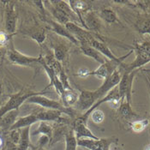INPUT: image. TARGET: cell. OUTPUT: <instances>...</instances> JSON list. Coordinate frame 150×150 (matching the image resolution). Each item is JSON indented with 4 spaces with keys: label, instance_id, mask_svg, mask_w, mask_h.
Here are the masks:
<instances>
[{
    "label": "cell",
    "instance_id": "obj_43",
    "mask_svg": "<svg viewBox=\"0 0 150 150\" xmlns=\"http://www.w3.org/2000/svg\"><path fill=\"white\" fill-rule=\"evenodd\" d=\"M0 56H1V52H0Z\"/></svg>",
    "mask_w": 150,
    "mask_h": 150
},
{
    "label": "cell",
    "instance_id": "obj_6",
    "mask_svg": "<svg viewBox=\"0 0 150 150\" xmlns=\"http://www.w3.org/2000/svg\"><path fill=\"white\" fill-rule=\"evenodd\" d=\"M4 4V28L5 32L8 35H11L16 32V22L17 15L15 10L14 2L5 1Z\"/></svg>",
    "mask_w": 150,
    "mask_h": 150
},
{
    "label": "cell",
    "instance_id": "obj_37",
    "mask_svg": "<svg viewBox=\"0 0 150 150\" xmlns=\"http://www.w3.org/2000/svg\"><path fill=\"white\" fill-rule=\"evenodd\" d=\"M3 144H4V142H3V139L0 137V150L3 149Z\"/></svg>",
    "mask_w": 150,
    "mask_h": 150
},
{
    "label": "cell",
    "instance_id": "obj_28",
    "mask_svg": "<svg viewBox=\"0 0 150 150\" xmlns=\"http://www.w3.org/2000/svg\"><path fill=\"white\" fill-rule=\"evenodd\" d=\"M67 52V47L63 44H58L53 46V57L59 62L63 61L65 58Z\"/></svg>",
    "mask_w": 150,
    "mask_h": 150
},
{
    "label": "cell",
    "instance_id": "obj_1",
    "mask_svg": "<svg viewBox=\"0 0 150 150\" xmlns=\"http://www.w3.org/2000/svg\"><path fill=\"white\" fill-rule=\"evenodd\" d=\"M44 93H45V91H43L40 94H36V95H34V96H31L30 98H28L27 100V102L31 103V104L38 105H40L41 107H44V108L48 109V110L60 111L61 112H63V113H64L66 115H74V112L72 111L71 107L70 108L65 107L61 102L54 100H52V99H50V98H48L46 96L42 95Z\"/></svg>",
    "mask_w": 150,
    "mask_h": 150
},
{
    "label": "cell",
    "instance_id": "obj_12",
    "mask_svg": "<svg viewBox=\"0 0 150 150\" xmlns=\"http://www.w3.org/2000/svg\"><path fill=\"white\" fill-rule=\"evenodd\" d=\"M36 117L39 119V122H48V121H53L57 123H63L65 121V118L62 117L63 112L57 110H42L39 111L35 113Z\"/></svg>",
    "mask_w": 150,
    "mask_h": 150
},
{
    "label": "cell",
    "instance_id": "obj_5",
    "mask_svg": "<svg viewBox=\"0 0 150 150\" xmlns=\"http://www.w3.org/2000/svg\"><path fill=\"white\" fill-rule=\"evenodd\" d=\"M117 140L115 137L105 139H80L77 140V146L89 150H110L111 146Z\"/></svg>",
    "mask_w": 150,
    "mask_h": 150
},
{
    "label": "cell",
    "instance_id": "obj_29",
    "mask_svg": "<svg viewBox=\"0 0 150 150\" xmlns=\"http://www.w3.org/2000/svg\"><path fill=\"white\" fill-rule=\"evenodd\" d=\"M29 36L38 44H42L46 40V33H45V30L42 28L35 29L30 34Z\"/></svg>",
    "mask_w": 150,
    "mask_h": 150
},
{
    "label": "cell",
    "instance_id": "obj_2",
    "mask_svg": "<svg viewBox=\"0 0 150 150\" xmlns=\"http://www.w3.org/2000/svg\"><path fill=\"white\" fill-rule=\"evenodd\" d=\"M42 92H26L24 90H21L20 92L11 95L10 99L6 101V103L0 107V118L2 117H4L6 113H8L9 112H11L14 110H19V107L25 101H27V100L28 98H30L31 96L36 95V94H40Z\"/></svg>",
    "mask_w": 150,
    "mask_h": 150
},
{
    "label": "cell",
    "instance_id": "obj_40",
    "mask_svg": "<svg viewBox=\"0 0 150 150\" xmlns=\"http://www.w3.org/2000/svg\"><path fill=\"white\" fill-rule=\"evenodd\" d=\"M35 150H46V149H44L43 148H38L37 149H35Z\"/></svg>",
    "mask_w": 150,
    "mask_h": 150
},
{
    "label": "cell",
    "instance_id": "obj_4",
    "mask_svg": "<svg viewBox=\"0 0 150 150\" xmlns=\"http://www.w3.org/2000/svg\"><path fill=\"white\" fill-rule=\"evenodd\" d=\"M7 57H8L9 61L13 64L20 65V66H31L37 63L40 64V60L42 57V55H40L39 57L27 56L25 54L21 53L20 52H18L16 49H15L11 44V46L7 52Z\"/></svg>",
    "mask_w": 150,
    "mask_h": 150
},
{
    "label": "cell",
    "instance_id": "obj_7",
    "mask_svg": "<svg viewBox=\"0 0 150 150\" xmlns=\"http://www.w3.org/2000/svg\"><path fill=\"white\" fill-rule=\"evenodd\" d=\"M88 45L91 46L92 47H93L94 49H96L101 55H103L105 58H107L108 60L113 61V62H115V63H117L118 64H124L123 61H124L126 58H128V57L134 52L133 49H132V50H131L129 53H127L125 56L121 57V58H117V57H116L115 55H114V53L110 50V48L106 46L103 41H101V40H99L93 38L92 40L89 42Z\"/></svg>",
    "mask_w": 150,
    "mask_h": 150
},
{
    "label": "cell",
    "instance_id": "obj_18",
    "mask_svg": "<svg viewBox=\"0 0 150 150\" xmlns=\"http://www.w3.org/2000/svg\"><path fill=\"white\" fill-rule=\"evenodd\" d=\"M61 98V103L64 105L65 107L70 108L71 105L76 104L78 101L79 94L72 89H65L64 93L60 95Z\"/></svg>",
    "mask_w": 150,
    "mask_h": 150
},
{
    "label": "cell",
    "instance_id": "obj_35",
    "mask_svg": "<svg viewBox=\"0 0 150 150\" xmlns=\"http://www.w3.org/2000/svg\"><path fill=\"white\" fill-rule=\"evenodd\" d=\"M47 142H50V138L46 136H42L39 141V146H40L39 148H43V146Z\"/></svg>",
    "mask_w": 150,
    "mask_h": 150
},
{
    "label": "cell",
    "instance_id": "obj_39",
    "mask_svg": "<svg viewBox=\"0 0 150 150\" xmlns=\"http://www.w3.org/2000/svg\"><path fill=\"white\" fill-rule=\"evenodd\" d=\"M143 71H144V72H150V69H143Z\"/></svg>",
    "mask_w": 150,
    "mask_h": 150
},
{
    "label": "cell",
    "instance_id": "obj_20",
    "mask_svg": "<svg viewBox=\"0 0 150 150\" xmlns=\"http://www.w3.org/2000/svg\"><path fill=\"white\" fill-rule=\"evenodd\" d=\"M50 3L52 4V6H54L55 8L58 9L59 11L64 12L65 15H67L70 20L71 19H73V20L78 19L76 15L74 13V11H72V9L70 8L68 1L66 2V1H63V0H54V1H51Z\"/></svg>",
    "mask_w": 150,
    "mask_h": 150
},
{
    "label": "cell",
    "instance_id": "obj_38",
    "mask_svg": "<svg viewBox=\"0 0 150 150\" xmlns=\"http://www.w3.org/2000/svg\"><path fill=\"white\" fill-rule=\"evenodd\" d=\"M144 150H150V143H149V144H148V145H146V146H145V148H144Z\"/></svg>",
    "mask_w": 150,
    "mask_h": 150
},
{
    "label": "cell",
    "instance_id": "obj_36",
    "mask_svg": "<svg viewBox=\"0 0 150 150\" xmlns=\"http://www.w3.org/2000/svg\"><path fill=\"white\" fill-rule=\"evenodd\" d=\"M89 70H88L87 69H81L79 70V72L77 73V76H81V77H86L88 76V74Z\"/></svg>",
    "mask_w": 150,
    "mask_h": 150
},
{
    "label": "cell",
    "instance_id": "obj_10",
    "mask_svg": "<svg viewBox=\"0 0 150 150\" xmlns=\"http://www.w3.org/2000/svg\"><path fill=\"white\" fill-rule=\"evenodd\" d=\"M100 100L96 90L88 91V90H82L79 94L78 98V107L81 112H86L88 111L93 105Z\"/></svg>",
    "mask_w": 150,
    "mask_h": 150
},
{
    "label": "cell",
    "instance_id": "obj_33",
    "mask_svg": "<svg viewBox=\"0 0 150 150\" xmlns=\"http://www.w3.org/2000/svg\"><path fill=\"white\" fill-rule=\"evenodd\" d=\"M136 4L144 11V13L150 14V1H137Z\"/></svg>",
    "mask_w": 150,
    "mask_h": 150
},
{
    "label": "cell",
    "instance_id": "obj_27",
    "mask_svg": "<svg viewBox=\"0 0 150 150\" xmlns=\"http://www.w3.org/2000/svg\"><path fill=\"white\" fill-rule=\"evenodd\" d=\"M149 124V122L148 119H137V120L131 121L129 125H130L131 129L134 132L140 133V132L143 131L147 128Z\"/></svg>",
    "mask_w": 150,
    "mask_h": 150
},
{
    "label": "cell",
    "instance_id": "obj_11",
    "mask_svg": "<svg viewBox=\"0 0 150 150\" xmlns=\"http://www.w3.org/2000/svg\"><path fill=\"white\" fill-rule=\"evenodd\" d=\"M73 131L76 136V140L80 139H94L97 140L99 139L92 131L87 126L86 122L81 121L78 117L76 118L73 122Z\"/></svg>",
    "mask_w": 150,
    "mask_h": 150
},
{
    "label": "cell",
    "instance_id": "obj_21",
    "mask_svg": "<svg viewBox=\"0 0 150 150\" xmlns=\"http://www.w3.org/2000/svg\"><path fill=\"white\" fill-rule=\"evenodd\" d=\"M83 21L86 26V29L98 31L100 28V20L93 12L88 11V13H86V16L83 17Z\"/></svg>",
    "mask_w": 150,
    "mask_h": 150
},
{
    "label": "cell",
    "instance_id": "obj_26",
    "mask_svg": "<svg viewBox=\"0 0 150 150\" xmlns=\"http://www.w3.org/2000/svg\"><path fill=\"white\" fill-rule=\"evenodd\" d=\"M51 11H52V14L53 17L56 19L57 23H60L62 25H65L66 23H68L69 22H71L69 17L67 15H65L64 12L59 11L58 9L55 8L52 5L51 6Z\"/></svg>",
    "mask_w": 150,
    "mask_h": 150
},
{
    "label": "cell",
    "instance_id": "obj_19",
    "mask_svg": "<svg viewBox=\"0 0 150 150\" xmlns=\"http://www.w3.org/2000/svg\"><path fill=\"white\" fill-rule=\"evenodd\" d=\"M18 114H19V110H14L6 113L4 117L0 118V127H2L4 129L10 130L12 125L17 120Z\"/></svg>",
    "mask_w": 150,
    "mask_h": 150
},
{
    "label": "cell",
    "instance_id": "obj_42",
    "mask_svg": "<svg viewBox=\"0 0 150 150\" xmlns=\"http://www.w3.org/2000/svg\"><path fill=\"white\" fill-rule=\"evenodd\" d=\"M1 150H5V149H4V148H3V149H1Z\"/></svg>",
    "mask_w": 150,
    "mask_h": 150
},
{
    "label": "cell",
    "instance_id": "obj_41",
    "mask_svg": "<svg viewBox=\"0 0 150 150\" xmlns=\"http://www.w3.org/2000/svg\"><path fill=\"white\" fill-rule=\"evenodd\" d=\"M148 80V79H147ZM148 82H149V91H150V81H149V80H148Z\"/></svg>",
    "mask_w": 150,
    "mask_h": 150
},
{
    "label": "cell",
    "instance_id": "obj_30",
    "mask_svg": "<svg viewBox=\"0 0 150 150\" xmlns=\"http://www.w3.org/2000/svg\"><path fill=\"white\" fill-rule=\"evenodd\" d=\"M90 117L92 121L95 124H100L104 121L105 114L101 110H94L90 113Z\"/></svg>",
    "mask_w": 150,
    "mask_h": 150
},
{
    "label": "cell",
    "instance_id": "obj_24",
    "mask_svg": "<svg viewBox=\"0 0 150 150\" xmlns=\"http://www.w3.org/2000/svg\"><path fill=\"white\" fill-rule=\"evenodd\" d=\"M38 134H42L43 136H46L50 138V141L53 135V129L52 127L46 122H40L38 129L32 133L33 136L38 135Z\"/></svg>",
    "mask_w": 150,
    "mask_h": 150
},
{
    "label": "cell",
    "instance_id": "obj_22",
    "mask_svg": "<svg viewBox=\"0 0 150 150\" xmlns=\"http://www.w3.org/2000/svg\"><path fill=\"white\" fill-rule=\"evenodd\" d=\"M30 146V127L23 128L21 131V138L17 145V150H28Z\"/></svg>",
    "mask_w": 150,
    "mask_h": 150
},
{
    "label": "cell",
    "instance_id": "obj_25",
    "mask_svg": "<svg viewBox=\"0 0 150 150\" xmlns=\"http://www.w3.org/2000/svg\"><path fill=\"white\" fill-rule=\"evenodd\" d=\"M65 150H76L77 148V140L74 134L73 129H69L65 134Z\"/></svg>",
    "mask_w": 150,
    "mask_h": 150
},
{
    "label": "cell",
    "instance_id": "obj_34",
    "mask_svg": "<svg viewBox=\"0 0 150 150\" xmlns=\"http://www.w3.org/2000/svg\"><path fill=\"white\" fill-rule=\"evenodd\" d=\"M11 35H8L5 31L0 30V46H5L10 40Z\"/></svg>",
    "mask_w": 150,
    "mask_h": 150
},
{
    "label": "cell",
    "instance_id": "obj_32",
    "mask_svg": "<svg viewBox=\"0 0 150 150\" xmlns=\"http://www.w3.org/2000/svg\"><path fill=\"white\" fill-rule=\"evenodd\" d=\"M58 78H59V80L61 81L63 87L64 88V89H72V88H71L70 85H69L68 77H67V76H66V74H65V72H64V69H63V70L60 72V74L58 75Z\"/></svg>",
    "mask_w": 150,
    "mask_h": 150
},
{
    "label": "cell",
    "instance_id": "obj_3",
    "mask_svg": "<svg viewBox=\"0 0 150 150\" xmlns=\"http://www.w3.org/2000/svg\"><path fill=\"white\" fill-rule=\"evenodd\" d=\"M136 71L132 72H123L120 81L118 83L117 89L121 100H125L131 104V95H132V85L135 77Z\"/></svg>",
    "mask_w": 150,
    "mask_h": 150
},
{
    "label": "cell",
    "instance_id": "obj_17",
    "mask_svg": "<svg viewBox=\"0 0 150 150\" xmlns=\"http://www.w3.org/2000/svg\"><path fill=\"white\" fill-rule=\"evenodd\" d=\"M39 122L38 117H36L35 113L33 114H29L28 116H24L18 117L17 120L16 121V123L12 125L10 130L12 129H20L26 127H31V125H33L34 124Z\"/></svg>",
    "mask_w": 150,
    "mask_h": 150
},
{
    "label": "cell",
    "instance_id": "obj_31",
    "mask_svg": "<svg viewBox=\"0 0 150 150\" xmlns=\"http://www.w3.org/2000/svg\"><path fill=\"white\" fill-rule=\"evenodd\" d=\"M10 131L11 132H10L9 141L17 146L18 143H19L20 138H21V131H20V129H12V130H10Z\"/></svg>",
    "mask_w": 150,
    "mask_h": 150
},
{
    "label": "cell",
    "instance_id": "obj_9",
    "mask_svg": "<svg viewBox=\"0 0 150 150\" xmlns=\"http://www.w3.org/2000/svg\"><path fill=\"white\" fill-rule=\"evenodd\" d=\"M122 64H118L117 63H115L113 61L106 60L104 64H100L97 69L93 71H89L88 74V76H96L97 78L105 81L107 79L116 69H117Z\"/></svg>",
    "mask_w": 150,
    "mask_h": 150
},
{
    "label": "cell",
    "instance_id": "obj_16",
    "mask_svg": "<svg viewBox=\"0 0 150 150\" xmlns=\"http://www.w3.org/2000/svg\"><path fill=\"white\" fill-rule=\"evenodd\" d=\"M80 49H81V52L89 58H93V60H95L96 62H98L99 64H102L106 61V58H105L103 55H101L96 49H94L91 46L88 45V44H80Z\"/></svg>",
    "mask_w": 150,
    "mask_h": 150
},
{
    "label": "cell",
    "instance_id": "obj_14",
    "mask_svg": "<svg viewBox=\"0 0 150 150\" xmlns=\"http://www.w3.org/2000/svg\"><path fill=\"white\" fill-rule=\"evenodd\" d=\"M135 28L141 35H150V14L144 13L137 19Z\"/></svg>",
    "mask_w": 150,
    "mask_h": 150
},
{
    "label": "cell",
    "instance_id": "obj_15",
    "mask_svg": "<svg viewBox=\"0 0 150 150\" xmlns=\"http://www.w3.org/2000/svg\"><path fill=\"white\" fill-rule=\"evenodd\" d=\"M118 113L123 118H125L126 120L140 119L138 114L133 111V109L131 107V104L125 100H121V103L118 106Z\"/></svg>",
    "mask_w": 150,
    "mask_h": 150
},
{
    "label": "cell",
    "instance_id": "obj_8",
    "mask_svg": "<svg viewBox=\"0 0 150 150\" xmlns=\"http://www.w3.org/2000/svg\"><path fill=\"white\" fill-rule=\"evenodd\" d=\"M121 76H122V73H121L120 69H116L107 79H105L103 81L101 86L96 89V93H97L100 100L102 99L112 89H113L114 88H116L118 85L120 79H121Z\"/></svg>",
    "mask_w": 150,
    "mask_h": 150
},
{
    "label": "cell",
    "instance_id": "obj_23",
    "mask_svg": "<svg viewBox=\"0 0 150 150\" xmlns=\"http://www.w3.org/2000/svg\"><path fill=\"white\" fill-rule=\"evenodd\" d=\"M100 16L102 20L108 23H119V20L117 16V14L114 11H112L110 8H105L100 11Z\"/></svg>",
    "mask_w": 150,
    "mask_h": 150
},
{
    "label": "cell",
    "instance_id": "obj_13",
    "mask_svg": "<svg viewBox=\"0 0 150 150\" xmlns=\"http://www.w3.org/2000/svg\"><path fill=\"white\" fill-rule=\"evenodd\" d=\"M46 21H47V23L50 24V26H51V28H52V31L54 33H56L57 35H60V36H62L64 38L68 39L69 41L72 42L73 44L79 46L78 40L67 30V28L64 27V25H62L60 23H57L56 21H52V20H46Z\"/></svg>",
    "mask_w": 150,
    "mask_h": 150
}]
</instances>
